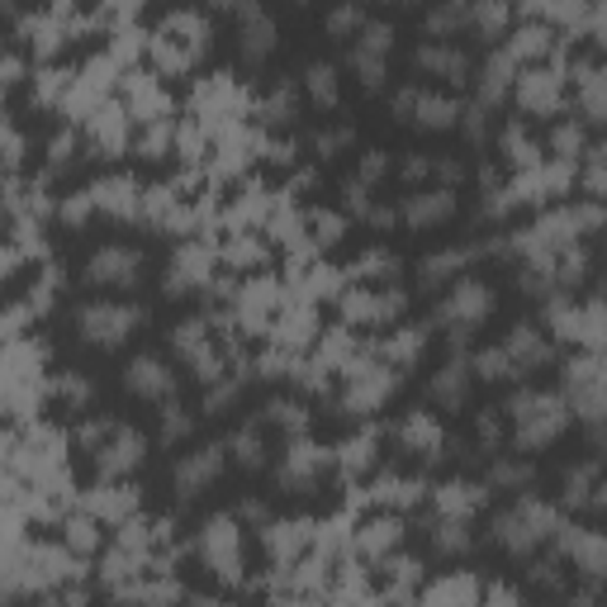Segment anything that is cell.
I'll return each mask as SVG.
<instances>
[{
    "instance_id": "cell-1",
    "label": "cell",
    "mask_w": 607,
    "mask_h": 607,
    "mask_svg": "<svg viewBox=\"0 0 607 607\" xmlns=\"http://www.w3.org/2000/svg\"><path fill=\"white\" fill-rule=\"evenodd\" d=\"M508 413L518 422L513 428V446L518 451H541L570 428V404L555 390H518L508 399Z\"/></svg>"
},
{
    "instance_id": "cell-2",
    "label": "cell",
    "mask_w": 607,
    "mask_h": 607,
    "mask_svg": "<svg viewBox=\"0 0 607 607\" xmlns=\"http://www.w3.org/2000/svg\"><path fill=\"white\" fill-rule=\"evenodd\" d=\"M551 532H560V527H555V508L551 503H541V498H532V494L508 503V508L494 518V541L503 551H513V555H532Z\"/></svg>"
},
{
    "instance_id": "cell-3",
    "label": "cell",
    "mask_w": 607,
    "mask_h": 607,
    "mask_svg": "<svg viewBox=\"0 0 607 607\" xmlns=\"http://www.w3.org/2000/svg\"><path fill=\"white\" fill-rule=\"evenodd\" d=\"M390 110H394V119L418 124V128H456L460 114H465L460 100H451V96H442V90H432V86H418V81L394 90Z\"/></svg>"
},
{
    "instance_id": "cell-4",
    "label": "cell",
    "mask_w": 607,
    "mask_h": 607,
    "mask_svg": "<svg viewBox=\"0 0 607 607\" xmlns=\"http://www.w3.org/2000/svg\"><path fill=\"white\" fill-rule=\"evenodd\" d=\"M143 323V308L138 304H114V300H96L76 314V328L90 346H124L134 338V328Z\"/></svg>"
},
{
    "instance_id": "cell-5",
    "label": "cell",
    "mask_w": 607,
    "mask_h": 607,
    "mask_svg": "<svg viewBox=\"0 0 607 607\" xmlns=\"http://www.w3.org/2000/svg\"><path fill=\"white\" fill-rule=\"evenodd\" d=\"M489 308H494V290H489L484 280H475V276H460L456 290H451L446 300L437 304V323H442V328H451L456 338H465L475 323L489 318Z\"/></svg>"
},
{
    "instance_id": "cell-6",
    "label": "cell",
    "mask_w": 607,
    "mask_h": 607,
    "mask_svg": "<svg viewBox=\"0 0 607 607\" xmlns=\"http://www.w3.org/2000/svg\"><path fill=\"white\" fill-rule=\"evenodd\" d=\"M200 555H204V565L224 579V584H238L242 579V532H238V522H232L228 513H218V518L204 522Z\"/></svg>"
},
{
    "instance_id": "cell-7",
    "label": "cell",
    "mask_w": 607,
    "mask_h": 607,
    "mask_svg": "<svg viewBox=\"0 0 607 607\" xmlns=\"http://www.w3.org/2000/svg\"><path fill=\"white\" fill-rule=\"evenodd\" d=\"M86 280H90V286L128 290V286H138V280H143V256H138L134 248H100L86 262Z\"/></svg>"
},
{
    "instance_id": "cell-8",
    "label": "cell",
    "mask_w": 607,
    "mask_h": 607,
    "mask_svg": "<svg viewBox=\"0 0 607 607\" xmlns=\"http://www.w3.org/2000/svg\"><path fill=\"white\" fill-rule=\"evenodd\" d=\"M124 384H128V394H138V399H152V404H166V399L176 394V376H172V366H166L162 356H134L124 366Z\"/></svg>"
},
{
    "instance_id": "cell-9",
    "label": "cell",
    "mask_w": 607,
    "mask_h": 607,
    "mask_svg": "<svg viewBox=\"0 0 607 607\" xmlns=\"http://www.w3.org/2000/svg\"><path fill=\"white\" fill-rule=\"evenodd\" d=\"M503 346V356H508V366H513V376H532V370H541V366H551V342H546V332L541 328H532V323H518V328L508 332V338L498 342Z\"/></svg>"
},
{
    "instance_id": "cell-10",
    "label": "cell",
    "mask_w": 607,
    "mask_h": 607,
    "mask_svg": "<svg viewBox=\"0 0 607 607\" xmlns=\"http://www.w3.org/2000/svg\"><path fill=\"white\" fill-rule=\"evenodd\" d=\"M456 214V190H442V186H428V190H413V195L399 200V218L404 228H437Z\"/></svg>"
},
{
    "instance_id": "cell-11",
    "label": "cell",
    "mask_w": 607,
    "mask_h": 607,
    "mask_svg": "<svg viewBox=\"0 0 607 607\" xmlns=\"http://www.w3.org/2000/svg\"><path fill=\"white\" fill-rule=\"evenodd\" d=\"M224 446H200V451H190V456H180L176 460V494L180 498H195L200 489H210L218 475H224Z\"/></svg>"
},
{
    "instance_id": "cell-12",
    "label": "cell",
    "mask_w": 607,
    "mask_h": 607,
    "mask_svg": "<svg viewBox=\"0 0 607 607\" xmlns=\"http://www.w3.org/2000/svg\"><path fill=\"white\" fill-rule=\"evenodd\" d=\"M560 555L589 579H603V570H607V541H603V532H593V527H565Z\"/></svg>"
},
{
    "instance_id": "cell-13",
    "label": "cell",
    "mask_w": 607,
    "mask_h": 607,
    "mask_svg": "<svg viewBox=\"0 0 607 607\" xmlns=\"http://www.w3.org/2000/svg\"><path fill=\"white\" fill-rule=\"evenodd\" d=\"M172 346H176L180 361H190V366H195V376L204 384L218 380V356H214V346H210V332H204V318L180 323V328L172 332Z\"/></svg>"
},
{
    "instance_id": "cell-14",
    "label": "cell",
    "mask_w": 607,
    "mask_h": 607,
    "mask_svg": "<svg viewBox=\"0 0 607 607\" xmlns=\"http://www.w3.org/2000/svg\"><path fill=\"white\" fill-rule=\"evenodd\" d=\"M276 48V20L262 5H238V53L248 62H262Z\"/></svg>"
},
{
    "instance_id": "cell-15",
    "label": "cell",
    "mask_w": 607,
    "mask_h": 607,
    "mask_svg": "<svg viewBox=\"0 0 607 607\" xmlns=\"http://www.w3.org/2000/svg\"><path fill=\"white\" fill-rule=\"evenodd\" d=\"M413 67H418L422 76H432V81H465L470 76V58L460 53L456 43H422L418 53H413Z\"/></svg>"
},
{
    "instance_id": "cell-16",
    "label": "cell",
    "mask_w": 607,
    "mask_h": 607,
    "mask_svg": "<svg viewBox=\"0 0 607 607\" xmlns=\"http://www.w3.org/2000/svg\"><path fill=\"white\" fill-rule=\"evenodd\" d=\"M518 100L532 114H551L555 105H560V76H551V72H527L522 81H518Z\"/></svg>"
},
{
    "instance_id": "cell-17",
    "label": "cell",
    "mask_w": 607,
    "mask_h": 607,
    "mask_svg": "<svg viewBox=\"0 0 607 607\" xmlns=\"http://www.w3.org/2000/svg\"><path fill=\"white\" fill-rule=\"evenodd\" d=\"M465 394H470V366H465V356H456L451 366L437 370L432 399H437L442 408H460V404H465Z\"/></svg>"
},
{
    "instance_id": "cell-18",
    "label": "cell",
    "mask_w": 607,
    "mask_h": 607,
    "mask_svg": "<svg viewBox=\"0 0 607 607\" xmlns=\"http://www.w3.org/2000/svg\"><path fill=\"white\" fill-rule=\"evenodd\" d=\"M399 442L408 451H418V456H437L442 451V428H437L432 413H408L404 428H399Z\"/></svg>"
},
{
    "instance_id": "cell-19",
    "label": "cell",
    "mask_w": 607,
    "mask_h": 607,
    "mask_svg": "<svg viewBox=\"0 0 607 607\" xmlns=\"http://www.w3.org/2000/svg\"><path fill=\"white\" fill-rule=\"evenodd\" d=\"M465 262H470V252H465V248L432 252L428 262H422V270H418V286H422V290H437V286H446V280H460Z\"/></svg>"
},
{
    "instance_id": "cell-20",
    "label": "cell",
    "mask_w": 607,
    "mask_h": 607,
    "mask_svg": "<svg viewBox=\"0 0 607 607\" xmlns=\"http://www.w3.org/2000/svg\"><path fill=\"white\" fill-rule=\"evenodd\" d=\"M437 508H442V518L465 522L475 508H484V489H480V484H465V480H456V484H446L442 494H437Z\"/></svg>"
},
{
    "instance_id": "cell-21",
    "label": "cell",
    "mask_w": 607,
    "mask_h": 607,
    "mask_svg": "<svg viewBox=\"0 0 607 607\" xmlns=\"http://www.w3.org/2000/svg\"><path fill=\"white\" fill-rule=\"evenodd\" d=\"M100 465H105V470H128V465H138V456H143V437H138L134 428H110V446L100 451Z\"/></svg>"
},
{
    "instance_id": "cell-22",
    "label": "cell",
    "mask_w": 607,
    "mask_h": 607,
    "mask_svg": "<svg viewBox=\"0 0 607 607\" xmlns=\"http://www.w3.org/2000/svg\"><path fill=\"white\" fill-rule=\"evenodd\" d=\"M228 456H238V465H248V470H262L266 465V442H262V422H242L238 432L228 437Z\"/></svg>"
},
{
    "instance_id": "cell-23",
    "label": "cell",
    "mask_w": 607,
    "mask_h": 607,
    "mask_svg": "<svg viewBox=\"0 0 607 607\" xmlns=\"http://www.w3.org/2000/svg\"><path fill=\"white\" fill-rule=\"evenodd\" d=\"M304 90L314 96V105L332 110V105H338V96H342V86H338V67H332V62H308V72H304Z\"/></svg>"
},
{
    "instance_id": "cell-24",
    "label": "cell",
    "mask_w": 607,
    "mask_h": 607,
    "mask_svg": "<svg viewBox=\"0 0 607 607\" xmlns=\"http://www.w3.org/2000/svg\"><path fill=\"white\" fill-rule=\"evenodd\" d=\"M428 34L442 43L446 34H456V29H470V5H460V0H446V5H437V10H428Z\"/></svg>"
},
{
    "instance_id": "cell-25",
    "label": "cell",
    "mask_w": 607,
    "mask_h": 607,
    "mask_svg": "<svg viewBox=\"0 0 607 607\" xmlns=\"http://www.w3.org/2000/svg\"><path fill=\"white\" fill-rule=\"evenodd\" d=\"M598 494H603L598 489V460H584L565 475V498L570 503H603Z\"/></svg>"
},
{
    "instance_id": "cell-26",
    "label": "cell",
    "mask_w": 607,
    "mask_h": 607,
    "mask_svg": "<svg viewBox=\"0 0 607 607\" xmlns=\"http://www.w3.org/2000/svg\"><path fill=\"white\" fill-rule=\"evenodd\" d=\"M390 390H394L390 370H380V376H361V384H352V394H346V404H352V408H370V404H380Z\"/></svg>"
},
{
    "instance_id": "cell-27",
    "label": "cell",
    "mask_w": 607,
    "mask_h": 607,
    "mask_svg": "<svg viewBox=\"0 0 607 607\" xmlns=\"http://www.w3.org/2000/svg\"><path fill=\"white\" fill-rule=\"evenodd\" d=\"M390 43H394V24H384V20H366V24H361V34H356V43H352V48H361V53H376V58H384V53H390Z\"/></svg>"
},
{
    "instance_id": "cell-28",
    "label": "cell",
    "mask_w": 607,
    "mask_h": 607,
    "mask_svg": "<svg viewBox=\"0 0 607 607\" xmlns=\"http://www.w3.org/2000/svg\"><path fill=\"white\" fill-rule=\"evenodd\" d=\"M489 484H498V489H527V484H532V465H527V460H494V470H489Z\"/></svg>"
},
{
    "instance_id": "cell-29",
    "label": "cell",
    "mask_w": 607,
    "mask_h": 607,
    "mask_svg": "<svg viewBox=\"0 0 607 607\" xmlns=\"http://www.w3.org/2000/svg\"><path fill=\"white\" fill-rule=\"evenodd\" d=\"M346 62H352V72L361 76V86H366V90L384 86V58H376V53H361V48H352V53H346Z\"/></svg>"
},
{
    "instance_id": "cell-30",
    "label": "cell",
    "mask_w": 607,
    "mask_h": 607,
    "mask_svg": "<svg viewBox=\"0 0 607 607\" xmlns=\"http://www.w3.org/2000/svg\"><path fill=\"white\" fill-rule=\"evenodd\" d=\"M470 29H480L484 38H494L508 29V5H470Z\"/></svg>"
},
{
    "instance_id": "cell-31",
    "label": "cell",
    "mask_w": 607,
    "mask_h": 607,
    "mask_svg": "<svg viewBox=\"0 0 607 607\" xmlns=\"http://www.w3.org/2000/svg\"><path fill=\"white\" fill-rule=\"evenodd\" d=\"M366 20H370L366 10L342 5V10H332V15H328V34H332V38H356V34H361V24H366Z\"/></svg>"
},
{
    "instance_id": "cell-32",
    "label": "cell",
    "mask_w": 607,
    "mask_h": 607,
    "mask_svg": "<svg viewBox=\"0 0 607 607\" xmlns=\"http://www.w3.org/2000/svg\"><path fill=\"white\" fill-rule=\"evenodd\" d=\"M190 422H195V418H190L186 408H176L172 399H166V413H162V442H180V437L190 432Z\"/></svg>"
},
{
    "instance_id": "cell-33",
    "label": "cell",
    "mask_w": 607,
    "mask_h": 607,
    "mask_svg": "<svg viewBox=\"0 0 607 607\" xmlns=\"http://www.w3.org/2000/svg\"><path fill=\"white\" fill-rule=\"evenodd\" d=\"M437 546L442 551H470V532H465V522H451V518L437 522Z\"/></svg>"
},
{
    "instance_id": "cell-34",
    "label": "cell",
    "mask_w": 607,
    "mask_h": 607,
    "mask_svg": "<svg viewBox=\"0 0 607 607\" xmlns=\"http://www.w3.org/2000/svg\"><path fill=\"white\" fill-rule=\"evenodd\" d=\"M584 114L593 124L603 119V76L593 72V67H584Z\"/></svg>"
},
{
    "instance_id": "cell-35",
    "label": "cell",
    "mask_w": 607,
    "mask_h": 607,
    "mask_svg": "<svg viewBox=\"0 0 607 607\" xmlns=\"http://www.w3.org/2000/svg\"><path fill=\"white\" fill-rule=\"evenodd\" d=\"M555 152H560V157H579V152H589L584 148V128H579V124H560V128H555Z\"/></svg>"
},
{
    "instance_id": "cell-36",
    "label": "cell",
    "mask_w": 607,
    "mask_h": 607,
    "mask_svg": "<svg viewBox=\"0 0 607 607\" xmlns=\"http://www.w3.org/2000/svg\"><path fill=\"white\" fill-rule=\"evenodd\" d=\"M314 143H318L323 157H332V152H342L346 143H352V128H328V134H318Z\"/></svg>"
},
{
    "instance_id": "cell-37",
    "label": "cell",
    "mask_w": 607,
    "mask_h": 607,
    "mask_svg": "<svg viewBox=\"0 0 607 607\" xmlns=\"http://www.w3.org/2000/svg\"><path fill=\"white\" fill-rule=\"evenodd\" d=\"M503 148H508V157H513V162H532V157H536V148H527V143H522V128H518V124H513L508 134H503Z\"/></svg>"
},
{
    "instance_id": "cell-38",
    "label": "cell",
    "mask_w": 607,
    "mask_h": 607,
    "mask_svg": "<svg viewBox=\"0 0 607 607\" xmlns=\"http://www.w3.org/2000/svg\"><path fill=\"white\" fill-rule=\"evenodd\" d=\"M584 186H589L593 200L603 195V148H589V176H584Z\"/></svg>"
},
{
    "instance_id": "cell-39",
    "label": "cell",
    "mask_w": 607,
    "mask_h": 607,
    "mask_svg": "<svg viewBox=\"0 0 607 607\" xmlns=\"http://www.w3.org/2000/svg\"><path fill=\"white\" fill-rule=\"evenodd\" d=\"M270 418H276L280 428H290V432H300V428H304V413L294 408V404H270Z\"/></svg>"
},
{
    "instance_id": "cell-40",
    "label": "cell",
    "mask_w": 607,
    "mask_h": 607,
    "mask_svg": "<svg viewBox=\"0 0 607 607\" xmlns=\"http://www.w3.org/2000/svg\"><path fill=\"white\" fill-rule=\"evenodd\" d=\"M480 442H484V446H498V442H503V428H498V413H484V418H480Z\"/></svg>"
},
{
    "instance_id": "cell-41",
    "label": "cell",
    "mask_w": 607,
    "mask_h": 607,
    "mask_svg": "<svg viewBox=\"0 0 607 607\" xmlns=\"http://www.w3.org/2000/svg\"><path fill=\"white\" fill-rule=\"evenodd\" d=\"M90 394H96V390H90L86 376H67V399H76V404H90Z\"/></svg>"
},
{
    "instance_id": "cell-42",
    "label": "cell",
    "mask_w": 607,
    "mask_h": 607,
    "mask_svg": "<svg viewBox=\"0 0 607 607\" xmlns=\"http://www.w3.org/2000/svg\"><path fill=\"white\" fill-rule=\"evenodd\" d=\"M428 172H432V162H428V157H408L404 166H399V176H404V180H422Z\"/></svg>"
},
{
    "instance_id": "cell-43",
    "label": "cell",
    "mask_w": 607,
    "mask_h": 607,
    "mask_svg": "<svg viewBox=\"0 0 607 607\" xmlns=\"http://www.w3.org/2000/svg\"><path fill=\"white\" fill-rule=\"evenodd\" d=\"M394 532H399V527H394V522H380V527H370V536H366V546H390V541H394Z\"/></svg>"
},
{
    "instance_id": "cell-44",
    "label": "cell",
    "mask_w": 607,
    "mask_h": 607,
    "mask_svg": "<svg viewBox=\"0 0 607 607\" xmlns=\"http://www.w3.org/2000/svg\"><path fill=\"white\" fill-rule=\"evenodd\" d=\"M34 607H86V593H67V598H38Z\"/></svg>"
},
{
    "instance_id": "cell-45",
    "label": "cell",
    "mask_w": 607,
    "mask_h": 607,
    "mask_svg": "<svg viewBox=\"0 0 607 607\" xmlns=\"http://www.w3.org/2000/svg\"><path fill=\"white\" fill-rule=\"evenodd\" d=\"M570 607H598V598H593V593L584 589V593H574V598H570Z\"/></svg>"
},
{
    "instance_id": "cell-46",
    "label": "cell",
    "mask_w": 607,
    "mask_h": 607,
    "mask_svg": "<svg viewBox=\"0 0 607 607\" xmlns=\"http://www.w3.org/2000/svg\"><path fill=\"white\" fill-rule=\"evenodd\" d=\"M190 607H224V603H214V598H190Z\"/></svg>"
}]
</instances>
